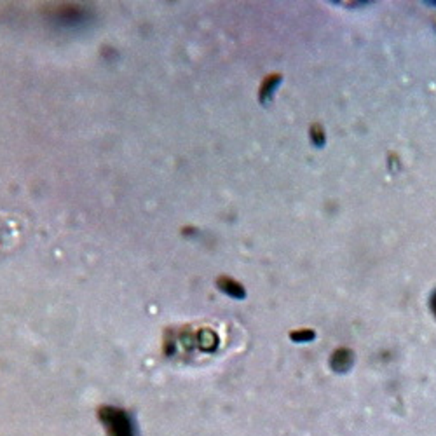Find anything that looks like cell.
Returning <instances> with one entry per match:
<instances>
[{"instance_id": "6da1fadb", "label": "cell", "mask_w": 436, "mask_h": 436, "mask_svg": "<svg viewBox=\"0 0 436 436\" xmlns=\"http://www.w3.org/2000/svg\"><path fill=\"white\" fill-rule=\"evenodd\" d=\"M98 419L107 436H140L135 417L124 408L103 405L98 410Z\"/></svg>"}, {"instance_id": "7a4b0ae2", "label": "cell", "mask_w": 436, "mask_h": 436, "mask_svg": "<svg viewBox=\"0 0 436 436\" xmlns=\"http://www.w3.org/2000/svg\"><path fill=\"white\" fill-rule=\"evenodd\" d=\"M19 236H21V229H19L16 218L0 215V253L11 250L16 244Z\"/></svg>"}, {"instance_id": "3957f363", "label": "cell", "mask_w": 436, "mask_h": 436, "mask_svg": "<svg viewBox=\"0 0 436 436\" xmlns=\"http://www.w3.org/2000/svg\"><path fill=\"white\" fill-rule=\"evenodd\" d=\"M217 286L220 288L224 294H227L229 297L232 299H244L246 291H244V286L239 285L236 279L227 278V276H222V278L217 279Z\"/></svg>"}, {"instance_id": "277c9868", "label": "cell", "mask_w": 436, "mask_h": 436, "mask_svg": "<svg viewBox=\"0 0 436 436\" xmlns=\"http://www.w3.org/2000/svg\"><path fill=\"white\" fill-rule=\"evenodd\" d=\"M353 365V354L348 349H338L332 358V367L337 372H346V370L351 368Z\"/></svg>"}, {"instance_id": "5b68a950", "label": "cell", "mask_w": 436, "mask_h": 436, "mask_svg": "<svg viewBox=\"0 0 436 436\" xmlns=\"http://www.w3.org/2000/svg\"><path fill=\"white\" fill-rule=\"evenodd\" d=\"M279 81H281V77H279V76H271V77H267V79L264 81L262 88H260V100L266 101L267 98H271L272 93H274V89L278 88Z\"/></svg>"}, {"instance_id": "8992f818", "label": "cell", "mask_w": 436, "mask_h": 436, "mask_svg": "<svg viewBox=\"0 0 436 436\" xmlns=\"http://www.w3.org/2000/svg\"><path fill=\"white\" fill-rule=\"evenodd\" d=\"M313 337H314L313 332H297V336H294L295 341H309V338Z\"/></svg>"}, {"instance_id": "52a82bcc", "label": "cell", "mask_w": 436, "mask_h": 436, "mask_svg": "<svg viewBox=\"0 0 436 436\" xmlns=\"http://www.w3.org/2000/svg\"><path fill=\"white\" fill-rule=\"evenodd\" d=\"M431 309H433V313L436 316V291L433 294V297H431Z\"/></svg>"}]
</instances>
